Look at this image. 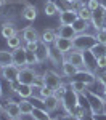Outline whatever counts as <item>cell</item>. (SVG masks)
I'll list each match as a JSON object with an SVG mask.
<instances>
[{
    "mask_svg": "<svg viewBox=\"0 0 106 120\" xmlns=\"http://www.w3.org/2000/svg\"><path fill=\"white\" fill-rule=\"evenodd\" d=\"M74 42V48L76 50H80V51H88L92 46L96 43V35L95 34H77L76 37L72 38Z\"/></svg>",
    "mask_w": 106,
    "mask_h": 120,
    "instance_id": "1",
    "label": "cell"
},
{
    "mask_svg": "<svg viewBox=\"0 0 106 120\" xmlns=\"http://www.w3.org/2000/svg\"><path fill=\"white\" fill-rule=\"evenodd\" d=\"M61 104L64 106V109H66V112H67V117H69L71 111L79 104V93L74 91V90L69 86L67 91H66V94H64V98L61 99Z\"/></svg>",
    "mask_w": 106,
    "mask_h": 120,
    "instance_id": "2",
    "label": "cell"
},
{
    "mask_svg": "<svg viewBox=\"0 0 106 120\" xmlns=\"http://www.w3.org/2000/svg\"><path fill=\"white\" fill-rule=\"evenodd\" d=\"M87 93L90 94V102H88V106H90V114H92V115L103 114V112H105V101H103L96 93L90 91V90H87Z\"/></svg>",
    "mask_w": 106,
    "mask_h": 120,
    "instance_id": "3",
    "label": "cell"
},
{
    "mask_svg": "<svg viewBox=\"0 0 106 120\" xmlns=\"http://www.w3.org/2000/svg\"><path fill=\"white\" fill-rule=\"evenodd\" d=\"M66 59L71 63V64H74L79 69V71H82V69H87L85 67V56H84V51H80V50H71L69 53L66 55Z\"/></svg>",
    "mask_w": 106,
    "mask_h": 120,
    "instance_id": "4",
    "label": "cell"
},
{
    "mask_svg": "<svg viewBox=\"0 0 106 120\" xmlns=\"http://www.w3.org/2000/svg\"><path fill=\"white\" fill-rule=\"evenodd\" d=\"M105 18H106V5H100L98 8L93 11V15H92V26L95 27V32L96 30H100V29H103V24H105Z\"/></svg>",
    "mask_w": 106,
    "mask_h": 120,
    "instance_id": "5",
    "label": "cell"
},
{
    "mask_svg": "<svg viewBox=\"0 0 106 120\" xmlns=\"http://www.w3.org/2000/svg\"><path fill=\"white\" fill-rule=\"evenodd\" d=\"M37 75L35 74V71L32 69V67H23L21 71H19V75H18V82L19 83H24V85H34L35 83V79H37Z\"/></svg>",
    "mask_w": 106,
    "mask_h": 120,
    "instance_id": "6",
    "label": "cell"
},
{
    "mask_svg": "<svg viewBox=\"0 0 106 120\" xmlns=\"http://www.w3.org/2000/svg\"><path fill=\"white\" fill-rule=\"evenodd\" d=\"M19 69L18 66L15 64H10V66H5V67H2L0 69V75H2V79L3 80H7V82H15V80H18V75H19Z\"/></svg>",
    "mask_w": 106,
    "mask_h": 120,
    "instance_id": "7",
    "label": "cell"
},
{
    "mask_svg": "<svg viewBox=\"0 0 106 120\" xmlns=\"http://www.w3.org/2000/svg\"><path fill=\"white\" fill-rule=\"evenodd\" d=\"M77 18H79L77 10L66 8V10H61V11H59V24H61V26H72V22H74Z\"/></svg>",
    "mask_w": 106,
    "mask_h": 120,
    "instance_id": "8",
    "label": "cell"
},
{
    "mask_svg": "<svg viewBox=\"0 0 106 120\" xmlns=\"http://www.w3.org/2000/svg\"><path fill=\"white\" fill-rule=\"evenodd\" d=\"M42 79H43V85H47V86H50V88H58L59 85H61V77H59V74H56L55 71H45L43 72V75H42Z\"/></svg>",
    "mask_w": 106,
    "mask_h": 120,
    "instance_id": "9",
    "label": "cell"
},
{
    "mask_svg": "<svg viewBox=\"0 0 106 120\" xmlns=\"http://www.w3.org/2000/svg\"><path fill=\"white\" fill-rule=\"evenodd\" d=\"M53 46L56 48L61 55H67L71 50H74V42L72 38H64V37H58L56 42L53 43Z\"/></svg>",
    "mask_w": 106,
    "mask_h": 120,
    "instance_id": "10",
    "label": "cell"
},
{
    "mask_svg": "<svg viewBox=\"0 0 106 120\" xmlns=\"http://www.w3.org/2000/svg\"><path fill=\"white\" fill-rule=\"evenodd\" d=\"M13 64L18 66L19 69L27 67V61H26V46H19L16 50H13Z\"/></svg>",
    "mask_w": 106,
    "mask_h": 120,
    "instance_id": "11",
    "label": "cell"
},
{
    "mask_svg": "<svg viewBox=\"0 0 106 120\" xmlns=\"http://www.w3.org/2000/svg\"><path fill=\"white\" fill-rule=\"evenodd\" d=\"M50 45H47V43H43L42 40L39 42L37 48H35V56H37V61L39 64H42V63H45L47 59H50Z\"/></svg>",
    "mask_w": 106,
    "mask_h": 120,
    "instance_id": "12",
    "label": "cell"
},
{
    "mask_svg": "<svg viewBox=\"0 0 106 120\" xmlns=\"http://www.w3.org/2000/svg\"><path fill=\"white\" fill-rule=\"evenodd\" d=\"M5 115H7L10 120L23 117V115H21L19 102H16V101H8V102H7V104H5Z\"/></svg>",
    "mask_w": 106,
    "mask_h": 120,
    "instance_id": "13",
    "label": "cell"
},
{
    "mask_svg": "<svg viewBox=\"0 0 106 120\" xmlns=\"http://www.w3.org/2000/svg\"><path fill=\"white\" fill-rule=\"evenodd\" d=\"M42 102H43V107H45L48 112H55V111H58L59 106H63V104H61V99H58L55 94H51V96H48L45 99H42Z\"/></svg>",
    "mask_w": 106,
    "mask_h": 120,
    "instance_id": "14",
    "label": "cell"
},
{
    "mask_svg": "<svg viewBox=\"0 0 106 120\" xmlns=\"http://www.w3.org/2000/svg\"><path fill=\"white\" fill-rule=\"evenodd\" d=\"M23 42L24 43H29V42H40V35L39 32L34 27H26L23 30Z\"/></svg>",
    "mask_w": 106,
    "mask_h": 120,
    "instance_id": "15",
    "label": "cell"
},
{
    "mask_svg": "<svg viewBox=\"0 0 106 120\" xmlns=\"http://www.w3.org/2000/svg\"><path fill=\"white\" fill-rule=\"evenodd\" d=\"M58 38V32L55 29H45L42 34H40V40L43 42V43H47V45H53L55 42H56Z\"/></svg>",
    "mask_w": 106,
    "mask_h": 120,
    "instance_id": "16",
    "label": "cell"
},
{
    "mask_svg": "<svg viewBox=\"0 0 106 120\" xmlns=\"http://www.w3.org/2000/svg\"><path fill=\"white\" fill-rule=\"evenodd\" d=\"M77 72H79V69L74 64H71L66 58H64L63 63H61V74L64 75V77H74Z\"/></svg>",
    "mask_w": 106,
    "mask_h": 120,
    "instance_id": "17",
    "label": "cell"
},
{
    "mask_svg": "<svg viewBox=\"0 0 106 120\" xmlns=\"http://www.w3.org/2000/svg\"><path fill=\"white\" fill-rule=\"evenodd\" d=\"M15 93L18 94L21 99H29V98L32 96L34 90H32V85H24V83H19Z\"/></svg>",
    "mask_w": 106,
    "mask_h": 120,
    "instance_id": "18",
    "label": "cell"
},
{
    "mask_svg": "<svg viewBox=\"0 0 106 120\" xmlns=\"http://www.w3.org/2000/svg\"><path fill=\"white\" fill-rule=\"evenodd\" d=\"M21 16L26 19V21H34V19L37 18V8H35L34 5L26 3L24 8H23V11H21Z\"/></svg>",
    "mask_w": 106,
    "mask_h": 120,
    "instance_id": "19",
    "label": "cell"
},
{
    "mask_svg": "<svg viewBox=\"0 0 106 120\" xmlns=\"http://www.w3.org/2000/svg\"><path fill=\"white\" fill-rule=\"evenodd\" d=\"M56 32H58V37H64V38H74L77 35L72 26H61V24H59V27L56 29Z\"/></svg>",
    "mask_w": 106,
    "mask_h": 120,
    "instance_id": "20",
    "label": "cell"
},
{
    "mask_svg": "<svg viewBox=\"0 0 106 120\" xmlns=\"http://www.w3.org/2000/svg\"><path fill=\"white\" fill-rule=\"evenodd\" d=\"M72 27L76 30V34H84L87 32V29L90 27V21H85L82 18H77L74 22H72Z\"/></svg>",
    "mask_w": 106,
    "mask_h": 120,
    "instance_id": "21",
    "label": "cell"
},
{
    "mask_svg": "<svg viewBox=\"0 0 106 120\" xmlns=\"http://www.w3.org/2000/svg\"><path fill=\"white\" fill-rule=\"evenodd\" d=\"M0 34H2L3 38H10V37H13V35H16L18 32H16V27L11 22H3L2 29H0Z\"/></svg>",
    "mask_w": 106,
    "mask_h": 120,
    "instance_id": "22",
    "label": "cell"
},
{
    "mask_svg": "<svg viewBox=\"0 0 106 120\" xmlns=\"http://www.w3.org/2000/svg\"><path fill=\"white\" fill-rule=\"evenodd\" d=\"M58 11H61L59 7L56 5V2H53V0H47L45 2V5H43V13L47 15V16H55Z\"/></svg>",
    "mask_w": 106,
    "mask_h": 120,
    "instance_id": "23",
    "label": "cell"
},
{
    "mask_svg": "<svg viewBox=\"0 0 106 120\" xmlns=\"http://www.w3.org/2000/svg\"><path fill=\"white\" fill-rule=\"evenodd\" d=\"M31 117L34 120H51V117H50V114H48L47 109H40V107H34Z\"/></svg>",
    "mask_w": 106,
    "mask_h": 120,
    "instance_id": "24",
    "label": "cell"
},
{
    "mask_svg": "<svg viewBox=\"0 0 106 120\" xmlns=\"http://www.w3.org/2000/svg\"><path fill=\"white\" fill-rule=\"evenodd\" d=\"M13 64V51H7V50H2L0 51V69L5 67V66Z\"/></svg>",
    "mask_w": 106,
    "mask_h": 120,
    "instance_id": "25",
    "label": "cell"
},
{
    "mask_svg": "<svg viewBox=\"0 0 106 120\" xmlns=\"http://www.w3.org/2000/svg\"><path fill=\"white\" fill-rule=\"evenodd\" d=\"M77 15H79V18L85 19V21H92V15H93V11L88 8L87 5L80 3V7L77 8Z\"/></svg>",
    "mask_w": 106,
    "mask_h": 120,
    "instance_id": "26",
    "label": "cell"
},
{
    "mask_svg": "<svg viewBox=\"0 0 106 120\" xmlns=\"http://www.w3.org/2000/svg\"><path fill=\"white\" fill-rule=\"evenodd\" d=\"M19 107H21V115H31L34 111V104L29 99H21L19 101Z\"/></svg>",
    "mask_w": 106,
    "mask_h": 120,
    "instance_id": "27",
    "label": "cell"
},
{
    "mask_svg": "<svg viewBox=\"0 0 106 120\" xmlns=\"http://www.w3.org/2000/svg\"><path fill=\"white\" fill-rule=\"evenodd\" d=\"M92 55L95 56V58H100V56H106V45L105 43H98L96 42L95 45L92 46L90 50H88Z\"/></svg>",
    "mask_w": 106,
    "mask_h": 120,
    "instance_id": "28",
    "label": "cell"
},
{
    "mask_svg": "<svg viewBox=\"0 0 106 120\" xmlns=\"http://www.w3.org/2000/svg\"><path fill=\"white\" fill-rule=\"evenodd\" d=\"M21 42H23V37L21 35H13V37L7 38V45H8L10 50H16V48H19L21 46Z\"/></svg>",
    "mask_w": 106,
    "mask_h": 120,
    "instance_id": "29",
    "label": "cell"
},
{
    "mask_svg": "<svg viewBox=\"0 0 106 120\" xmlns=\"http://www.w3.org/2000/svg\"><path fill=\"white\" fill-rule=\"evenodd\" d=\"M69 86H71V88H72L74 91H77L79 94H82V93H85L87 90H88V86H87L84 82H80V80H74V82L71 83Z\"/></svg>",
    "mask_w": 106,
    "mask_h": 120,
    "instance_id": "30",
    "label": "cell"
},
{
    "mask_svg": "<svg viewBox=\"0 0 106 120\" xmlns=\"http://www.w3.org/2000/svg\"><path fill=\"white\" fill-rule=\"evenodd\" d=\"M26 61H27V66L32 67V66H37V56H35V51H31V50H26Z\"/></svg>",
    "mask_w": 106,
    "mask_h": 120,
    "instance_id": "31",
    "label": "cell"
},
{
    "mask_svg": "<svg viewBox=\"0 0 106 120\" xmlns=\"http://www.w3.org/2000/svg\"><path fill=\"white\" fill-rule=\"evenodd\" d=\"M37 93H39V98H40V99H45V98H48V96L55 94V90H53V88H50V86H47V85H43Z\"/></svg>",
    "mask_w": 106,
    "mask_h": 120,
    "instance_id": "32",
    "label": "cell"
},
{
    "mask_svg": "<svg viewBox=\"0 0 106 120\" xmlns=\"http://www.w3.org/2000/svg\"><path fill=\"white\" fill-rule=\"evenodd\" d=\"M67 88H69V86H66L64 83H61L58 88H55V96H56L58 99H63L64 94H66V91H67Z\"/></svg>",
    "mask_w": 106,
    "mask_h": 120,
    "instance_id": "33",
    "label": "cell"
},
{
    "mask_svg": "<svg viewBox=\"0 0 106 120\" xmlns=\"http://www.w3.org/2000/svg\"><path fill=\"white\" fill-rule=\"evenodd\" d=\"M95 35H96V42H98V43H105V45H106V29H100V30H96Z\"/></svg>",
    "mask_w": 106,
    "mask_h": 120,
    "instance_id": "34",
    "label": "cell"
},
{
    "mask_svg": "<svg viewBox=\"0 0 106 120\" xmlns=\"http://www.w3.org/2000/svg\"><path fill=\"white\" fill-rule=\"evenodd\" d=\"M96 69H101V71H105V69H106V56H100V58H96Z\"/></svg>",
    "mask_w": 106,
    "mask_h": 120,
    "instance_id": "35",
    "label": "cell"
},
{
    "mask_svg": "<svg viewBox=\"0 0 106 120\" xmlns=\"http://www.w3.org/2000/svg\"><path fill=\"white\" fill-rule=\"evenodd\" d=\"M100 5H101V2H100V0H88V2H87V7L92 10V11H95Z\"/></svg>",
    "mask_w": 106,
    "mask_h": 120,
    "instance_id": "36",
    "label": "cell"
},
{
    "mask_svg": "<svg viewBox=\"0 0 106 120\" xmlns=\"http://www.w3.org/2000/svg\"><path fill=\"white\" fill-rule=\"evenodd\" d=\"M39 42H29L26 43V50H31V51H35V48H37Z\"/></svg>",
    "mask_w": 106,
    "mask_h": 120,
    "instance_id": "37",
    "label": "cell"
},
{
    "mask_svg": "<svg viewBox=\"0 0 106 120\" xmlns=\"http://www.w3.org/2000/svg\"><path fill=\"white\" fill-rule=\"evenodd\" d=\"M98 82H101V83L106 86V69H105V71H103L100 75H98Z\"/></svg>",
    "mask_w": 106,
    "mask_h": 120,
    "instance_id": "38",
    "label": "cell"
},
{
    "mask_svg": "<svg viewBox=\"0 0 106 120\" xmlns=\"http://www.w3.org/2000/svg\"><path fill=\"white\" fill-rule=\"evenodd\" d=\"M92 119L93 120H106V114H96V115H92Z\"/></svg>",
    "mask_w": 106,
    "mask_h": 120,
    "instance_id": "39",
    "label": "cell"
},
{
    "mask_svg": "<svg viewBox=\"0 0 106 120\" xmlns=\"http://www.w3.org/2000/svg\"><path fill=\"white\" fill-rule=\"evenodd\" d=\"M2 114H5V106L0 102V115H2Z\"/></svg>",
    "mask_w": 106,
    "mask_h": 120,
    "instance_id": "40",
    "label": "cell"
},
{
    "mask_svg": "<svg viewBox=\"0 0 106 120\" xmlns=\"http://www.w3.org/2000/svg\"><path fill=\"white\" fill-rule=\"evenodd\" d=\"M3 3H5V0H0V8L3 7Z\"/></svg>",
    "mask_w": 106,
    "mask_h": 120,
    "instance_id": "41",
    "label": "cell"
},
{
    "mask_svg": "<svg viewBox=\"0 0 106 120\" xmlns=\"http://www.w3.org/2000/svg\"><path fill=\"white\" fill-rule=\"evenodd\" d=\"M103 29H106V18H105V24H103Z\"/></svg>",
    "mask_w": 106,
    "mask_h": 120,
    "instance_id": "42",
    "label": "cell"
},
{
    "mask_svg": "<svg viewBox=\"0 0 106 120\" xmlns=\"http://www.w3.org/2000/svg\"><path fill=\"white\" fill-rule=\"evenodd\" d=\"M11 120H21V117H19V119H11Z\"/></svg>",
    "mask_w": 106,
    "mask_h": 120,
    "instance_id": "43",
    "label": "cell"
},
{
    "mask_svg": "<svg viewBox=\"0 0 106 120\" xmlns=\"http://www.w3.org/2000/svg\"><path fill=\"white\" fill-rule=\"evenodd\" d=\"M0 96H2V88H0Z\"/></svg>",
    "mask_w": 106,
    "mask_h": 120,
    "instance_id": "44",
    "label": "cell"
},
{
    "mask_svg": "<svg viewBox=\"0 0 106 120\" xmlns=\"http://www.w3.org/2000/svg\"><path fill=\"white\" fill-rule=\"evenodd\" d=\"M51 120H56V119H51Z\"/></svg>",
    "mask_w": 106,
    "mask_h": 120,
    "instance_id": "45",
    "label": "cell"
}]
</instances>
